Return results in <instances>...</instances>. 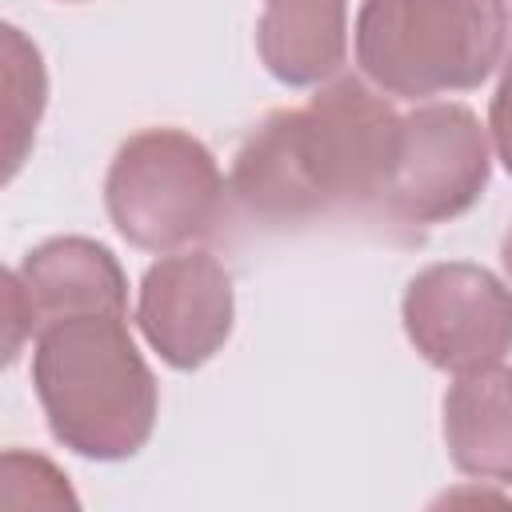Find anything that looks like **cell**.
<instances>
[{"label": "cell", "instance_id": "6", "mask_svg": "<svg viewBox=\"0 0 512 512\" xmlns=\"http://www.w3.org/2000/svg\"><path fill=\"white\" fill-rule=\"evenodd\" d=\"M408 344L440 372L464 376L512 352V288L468 260L420 268L400 300Z\"/></svg>", "mask_w": 512, "mask_h": 512}, {"label": "cell", "instance_id": "4", "mask_svg": "<svg viewBox=\"0 0 512 512\" xmlns=\"http://www.w3.org/2000/svg\"><path fill=\"white\" fill-rule=\"evenodd\" d=\"M228 180L212 148L184 128L132 132L104 176L112 228L144 252H180L212 236L224 212Z\"/></svg>", "mask_w": 512, "mask_h": 512}, {"label": "cell", "instance_id": "5", "mask_svg": "<svg viewBox=\"0 0 512 512\" xmlns=\"http://www.w3.org/2000/svg\"><path fill=\"white\" fill-rule=\"evenodd\" d=\"M492 176L488 128L468 104L436 100L400 116L380 212L408 228L448 224L472 212Z\"/></svg>", "mask_w": 512, "mask_h": 512}, {"label": "cell", "instance_id": "7", "mask_svg": "<svg viewBox=\"0 0 512 512\" xmlns=\"http://www.w3.org/2000/svg\"><path fill=\"white\" fill-rule=\"evenodd\" d=\"M236 292L228 268L200 248L164 252L140 276L136 328L176 372H196L232 336Z\"/></svg>", "mask_w": 512, "mask_h": 512}, {"label": "cell", "instance_id": "9", "mask_svg": "<svg viewBox=\"0 0 512 512\" xmlns=\"http://www.w3.org/2000/svg\"><path fill=\"white\" fill-rule=\"evenodd\" d=\"M444 448L456 472L512 488V368L488 364L444 392Z\"/></svg>", "mask_w": 512, "mask_h": 512}, {"label": "cell", "instance_id": "13", "mask_svg": "<svg viewBox=\"0 0 512 512\" xmlns=\"http://www.w3.org/2000/svg\"><path fill=\"white\" fill-rule=\"evenodd\" d=\"M500 264H504V276H508V284H512V224H508V232H504V240H500Z\"/></svg>", "mask_w": 512, "mask_h": 512}, {"label": "cell", "instance_id": "2", "mask_svg": "<svg viewBox=\"0 0 512 512\" xmlns=\"http://www.w3.org/2000/svg\"><path fill=\"white\" fill-rule=\"evenodd\" d=\"M32 388L52 436L84 460H128L156 428L160 384L124 316H72L36 332Z\"/></svg>", "mask_w": 512, "mask_h": 512}, {"label": "cell", "instance_id": "11", "mask_svg": "<svg viewBox=\"0 0 512 512\" xmlns=\"http://www.w3.org/2000/svg\"><path fill=\"white\" fill-rule=\"evenodd\" d=\"M4 84H8V180L16 176L28 140L36 136V124L44 116V96H48V76L36 44L20 36V28L4 24Z\"/></svg>", "mask_w": 512, "mask_h": 512}, {"label": "cell", "instance_id": "3", "mask_svg": "<svg viewBox=\"0 0 512 512\" xmlns=\"http://www.w3.org/2000/svg\"><path fill=\"white\" fill-rule=\"evenodd\" d=\"M508 44V0H364L352 48L364 80L400 100L480 88Z\"/></svg>", "mask_w": 512, "mask_h": 512}, {"label": "cell", "instance_id": "10", "mask_svg": "<svg viewBox=\"0 0 512 512\" xmlns=\"http://www.w3.org/2000/svg\"><path fill=\"white\" fill-rule=\"evenodd\" d=\"M256 52L284 88H320L348 60V0H264Z\"/></svg>", "mask_w": 512, "mask_h": 512}, {"label": "cell", "instance_id": "8", "mask_svg": "<svg viewBox=\"0 0 512 512\" xmlns=\"http://www.w3.org/2000/svg\"><path fill=\"white\" fill-rule=\"evenodd\" d=\"M8 288V360L24 336L72 316H124L128 276L116 252L92 236H52L4 272Z\"/></svg>", "mask_w": 512, "mask_h": 512}, {"label": "cell", "instance_id": "12", "mask_svg": "<svg viewBox=\"0 0 512 512\" xmlns=\"http://www.w3.org/2000/svg\"><path fill=\"white\" fill-rule=\"evenodd\" d=\"M488 136H492L496 160H500L504 172L512 176V52H508V60H504L500 84H496L492 104H488Z\"/></svg>", "mask_w": 512, "mask_h": 512}, {"label": "cell", "instance_id": "1", "mask_svg": "<svg viewBox=\"0 0 512 512\" xmlns=\"http://www.w3.org/2000/svg\"><path fill=\"white\" fill-rule=\"evenodd\" d=\"M400 112L360 76H332L300 108L264 116L232 156L228 196L268 228L376 208L396 152Z\"/></svg>", "mask_w": 512, "mask_h": 512}]
</instances>
